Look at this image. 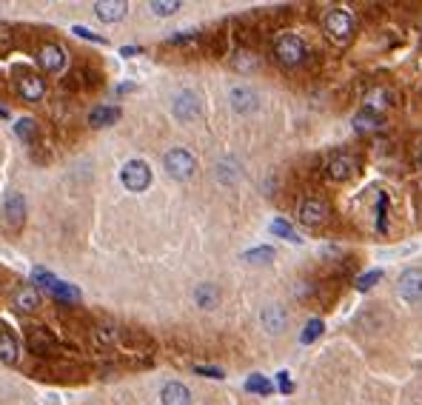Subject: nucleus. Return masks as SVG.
<instances>
[{"mask_svg": "<svg viewBox=\"0 0 422 405\" xmlns=\"http://www.w3.org/2000/svg\"><path fill=\"white\" fill-rule=\"evenodd\" d=\"M379 277H383L379 272H368L365 277H360V280H357V288H360V291H368L374 283H379Z\"/></svg>", "mask_w": 422, "mask_h": 405, "instance_id": "nucleus-33", "label": "nucleus"}, {"mask_svg": "<svg viewBox=\"0 0 422 405\" xmlns=\"http://www.w3.org/2000/svg\"><path fill=\"white\" fill-rule=\"evenodd\" d=\"M306 55H308V49H306L303 37H297V34L285 32V34H280V37L274 40V58H277V63H283V66H288V69L300 66V63L306 60Z\"/></svg>", "mask_w": 422, "mask_h": 405, "instance_id": "nucleus-1", "label": "nucleus"}, {"mask_svg": "<svg viewBox=\"0 0 422 405\" xmlns=\"http://www.w3.org/2000/svg\"><path fill=\"white\" fill-rule=\"evenodd\" d=\"M245 388L254 391V394H271V391H274V385H271L266 377H260V374H251L248 383H245Z\"/></svg>", "mask_w": 422, "mask_h": 405, "instance_id": "nucleus-26", "label": "nucleus"}, {"mask_svg": "<svg viewBox=\"0 0 422 405\" xmlns=\"http://www.w3.org/2000/svg\"><path fill=\"white\" fill-rule=\"evenodd\" d=\"M18 354H20V345L12 337V331L9 328H0V359L12 366V363H18Z\"/></svg>", "mask_w": 422, "mask_h": 405, "instance_id": "nucleus-19", "label": "nucleus"}, {"mask_svg": "<svg viewBox=\"0 0 422 405\" xmlns=\"http://www.w3.org/2000/svg\"><path fill=\"white\" fill-rule=\"evenodd\" d=\"M231 66H234L237 72H254V69H257V55L248 52V49H240V52H234Z\"/></svg>", "mask_w": 422, "mask_h": 405, "instance_id": "nucleus-22", "label": "nucleus"}, {"mask_svg": "<svg viewBox=\"0 0 422 405\" xmlns=\"http://www.w3.org/2000/svg\"><path fill=\"white\" fill-rule=\"evenodd\" d=\"M117 117H120V109H111V106H97V109H92V114H89V123H92L95 128H106V126H111Z\"/></svg>", "mask_w": 422, "mask_h": 405, "instance_id": "nucleus-21", "label": "nucleus"}, {"mask_svg": "<svg viewBox=\"0 0 422 405\" xmlns=\"http://www.w3.org/2000/svg\"><path fill=\"white\" fill-rule=\"evenodd\" d=\"M125 9H129V6H125L123 0H114V4L97 0V4H95V15H97V20H103V23H117V20H123Z\"/></svg>", "mask_w": 422, "mask_h": 405, "instance_id": "nucleus-16", "label": "nucleus"}, {"mask_svg": "<svg viewBox=\"0 0 422 405\" xmlns=\"http://www.w3.org/2000/svg\"><path fill=\"white\" fill-rule=\"evenodd\" d=\"M149 9H151L154 15H160V18H168V15H175V12L180 9V4H177V0H154Z\"/></svg>", "mask_w": 422, "mask_h": 405, "instance_id": "nucleus-27", "label": "nucleus"}, {"mask_svg": "<svg viewBox=\"0 0 422 405\" xmlns=\"http://www.w3.org/2000/svg\"><path fill=\"white\" fill-rule=\"evenodd\" d=\"M243 260H245V263H268V260H274V248H268V246L251 248V251L243 254Z\"/></svg>", "mask_w": 422, "mask_h": 405, "instance_id": "nucleus-28", "label": "nucleus"}, {"mask_svg": "<svg viewBox=\"0 0 422 405\" xmlns=\"http://www.w3.org/2000/svg\"><path fill=\"white\" fill-rule=\"evenodd\" d=\"M18 92L23 95V100L37 103V100H43V95H46V80L32 74V72H26V74L18 77Z\"/></svg>", "mask_w": 422, "mask_h": 405, "instance_id": "nucleus-8", "label": "nucleus"}, {"mask_svg": "<svg viewBox=\"0 0 422 405\" xmlns=\"http://www.w3.org/2000/svg\"><path fill=\"white\" fill-rule=\"evenodd\" d=\"M194 303H197V308H205V311L217 308V303H220V291H217V286H211V283L197 286V288H194Z\"/></svg>", "mask_w": 422, "mask_h": 405, "instance_id": "nucleus-18", "label": "nucleus"}, {"mask_svg": "<svg viewBox=\"0 0 422 405\" xmlns=\"http://www.w3.org/2000/svg\"><path fill=\"white\" fill-rule=\"evenodd\" d=\"M95 340H97L100 345H109V343H114V340H117V331H114L111 326H100V328L95 331Z\"/></svg>", "mask_w": 422, "mask_h": 405, "instance_id": "nucleus-32", "label": "nucleus"}, {"mask_svg": "<svg viewBox=\"0 0 422 405\" xmlns=\"http://www.w3.org/2000/svg\"><path fill=\"white\" fill-rule=\"evenodd\" d=\"M52 297H55L57 303H77V300H80V291H77L74 286H69V283H60V280H57V286L52 288Z\"/></svg>", "mask_w": 422, "mask_h": 405, "instance_id": "nucleus-25", "label": "nucleus"}, {"mask_svg": "<svg viewBox=\"0 0 422 405\" xmlns=\"http://www.w3.org/2000/svg\"><path fill=\"white\" fill-rule=\"evenodd\" d=\"M37 63L46 72H60L66 66V55L60 46H55V43H46V46H40V52H37Z\"/></svg>", "mask_w": 422, "mask_h": 405, "instance_id": "nucleus-13", "label": "nucleus"}, {"mask_svg": "<svg viewBox=\"0 0 422 405\" xmlns=\"http://www.w3.org/2000/svg\"><path fill=\"white\" fill-rule=\"evenodd\" d=\"M194 371H197V374H208V377H217V380L223 377V371H220V369H205V366H197Z\"/></svg>", "mask_w": 422, "mask_h": 405, "instance_id": "nucleus-35", "label": "nucleus"}, {"mask_svg": "<svg viewBox=\"0 0 422 405\" xmlns=\"http://www.w3.org/2000/svg\"><path fill=\"white\" fill-rule=\"evenodd\" d=\"M416 163H419V166H422V143H419V146H416Z\"/></svg>", "mask_w": 422, "mask_h": 405, "instance_id": "nucleus-37", "label": "nucleus"}, {"mask_svg": "<svg viewBox=\"0 0 422 405\" xmlns=\"http://www.w3.org/2000/svg\"><path fill=\"white\" fill-rule=\"evenodd\" d=\"M72 32H74L77 37H86V40H95V43H103V37H97V34H92L89 29H83V26H74Z\"/></svg>", "mask_w": 422, "mask_h": 405, "instance_id": "nucleus-34", "label": "nucleus"}, {"mask_svg": "<svg viewBox=\"0 0 422 405\" xmlns=\"http://www.w3.org/2000/svg\"><path fill=\"white\" fill-rule=\"evenodd\" d=\"M271 232L280 234V237H285V240H291V243H300V237L294 234V229L288 226V223H283V220H274V223H271Z\"/></svg>", "mask_w": 422, "mask_h": 405, "instance_id": "nucleus-29", "label": "nucleus"}, {"mask_svg": "<svg viewBox=\"0 0 422 405\" xmlns=\"http://www.w3.org/2000/svg\"><path fill=\"white\" fill-rule=\"evenodd\" d=\"M172 112H175V117H177V120L191 123V120H197V117H200L203 106H200V98L186 88V92L175 95V100H172Z\"/></svg>", "mask_w": 422, "mask_h": 405, "instance_id": "nucleus-6", "label": "nucleus"}, {"mask_svg": "<svg viewBox=\"0 0 422 405\" xmlns=\"http://www.w3.org/2000/svg\"><path fill=\"white\" fill-rule=\"evenodd\" d=\"M320 334H322V323H320V320H311V323L303 328V337H300V340L308 345V343H314Z\"/></svg>", "mask_w": 422, "mask_h": 405, "instance_id": "nucleus-31", "label": "nucleus"}, {"mask_svg": "<svg viewBox=\"0 0 422 405\" xmlns=\"http://www.w3.org/2000/svg\"><path fill=\"white\" fill-rule=\"evenodd\" d=\"M328 220V206L322 203V200H317V197H308V200H303V206H300V223L303 226H322V223Z\"/></svg>", "mask_w": 422, "mask_h": 405, "instance_id": "nucleus-10", "label": "nucleus"}, {"mask_svg": "<svg viewBox=\"0 0 422 405\" xmlns=\"http://www.w3.org/2000/svg\"><path fill=\"white\" fill-rule=\"evenodd\" d=\"M388 106H391V92L386 86H376V88H371V92L365 95V112L379 114V112H386Z\"/></svg>", "mask_w": 422, "mask_h": 405, "instance_id": "nucleus-17", "label": "nucleus"}, {"mask_svg": "<svg viewBox=\"0 0 422 405\" xmlns=\"http://www.w3.org/2000/svg\"><path fill=\"white\" fill-rule=\"evenodd\" d=\"M397 291L405 303H422V268H405L400 274Z\"/></svg>", "mask_w": 422, "mask_h": 405, "instance_id": "nucleus-5", "label": "nucleus"}, {"mask_svg": "<svg viewBox=\"0 0 422 405\" xmlns=\"http://www.w3.org/2000/svg\"><path fill=\"white\" fill-rule=\"evenodd\" d=\"M354 128H357L360 134L376 131V128H379V114H374V112H360V114H354Z\"/></svg>", "mask_w": 422, "mask_h": 405, "instance_id": "nucleus-23", "label": "nucleus"}, {"mask_svg": "<svg viewBox=\"0 0 422 405\" xmlns=\"http://www.w3.org/2000/svg\"><path fill=\"white\" fill-rule=\"evenodd\" d=\"M34 283H37V286H43V288L52 294V288L57 286V277H55L52 272H43V268H37V272H34Z\"/></svg>", "mask_w": 422, "mask_h": 405, "instance_id": "nucleus-30", "label": "nucleus"}, {"mask_svg": "<svg viewBox=\"0 0 422 405\" xmlns=\"http://www.w3.org/2000/svg\"><path fill=\"white\" fill-rule=\"evenodd\" d=\"M26 345H29V351H32V354H37V357H46V354H60V351H63V348H60V343H57L52 334H46L43 328H34V331L29 334Z\"/></svg>", "mask_w": 422, "mask_h": 405, "instance_id": "nucleus-11", "label": "nucleus"}, {"mask_svg": "<svg viewBox=\"0 0 422 405\" xmlns=\"http://www.w3.org/2000/svg\"><path fill=\"white\" fill-rule=\"evenodd\" d=\"M15 308L18 311H23V314H32V311H37L40 308V294L34 291V288H20L18 294H15Z\"/></svg>", "mask_w": 422, "mask_h": 405, "instance_id": "nucleus-20", "label": "nucleus"}, {"mask_svg": "<svg viewBox=\"0 0 422 405\" xmlns=\"http://www.w3.org/2000/svg\"><path fill=\"white\" fill-rule=\"evenodd\" d=\"M322 29H325V34H328L334 43L346 46V43L354 37V18H351V12H346V9H328L325 18H322Z\"/></svg>", "mask_w": 422, "mask_h": 405, "instance_id": "nucleus-2", "label": "nucleus"}, {"mask_svg": "<svg viewBox=\"0 0 422 405\" xmlns=\"http://www.w3.org/2000/svg\"><path fill=\"white\" fill-rule=\"evenodd\" d=\"M4 217L9 223V229H20L26 220V200L20 192H9L4 200Z\"/></svg>", "mask_w": 422, "mask_h": 405, "instance_id": "nucleus-9", "label": "nucleus"}, {"mask_svg": "<svg viewBox=\"0 0 422 405\" xmlns=\"http://www.w3.org/2000/svg\"><path fill=\"white\" fill-rule=\"evenodd\" d=\"M15 134L23 140V143H34V134H37V123L32 117H23L15 123Z\"/></svg>", "mask_w": 422, "mask_h": 405, "instance_id": "nucleus-24", "label": "nucleus"}, {"mask_svg": "<svg viewBox=\"0 0 422 405\" xmlns=\"http://www.w3.org/2000/svg\"><path fill=\"white\" fill-rule=\"evenodd\" d=\"M325 174L334 183H346V180H351L357 174V160L351 154H334L325 166Z\"/></svg>", "mask_w": 422, "mask_h": 405, "instance_id": "nucleus-7", "label": "nucleus"}, {"mask_svg": "<svg viewBox=\"0 0 422 405\" xmlns=\"http://www.w3.org/2000/svg\"><path fill=\"white\" fill-rule=\"evenodd\" d=\"M163 166L175 180H191L194 171H197V160L186 149H168L165 157H163Z\"/></svg>", "mask_w": 422, "mask_h": 405, "instance_id": "nucleus-3", "label": "nucleus"}, {"mask_svg": "<svg viewBox=\"0 0 422 405\" xmlns=\"http://www.w3.org/2000/svg\"><path fill=\"white\" fill-rule=\"evenodd\" d=\"M163 405H191V391L183 383H168L160 394Z\"/></svg>", "mask_w": 422, "mask_h": 405, "instance_id": "nucleus-15", "label": "nucleus"}, {"mask_svg": "<svg viewBox=\"0 0 422 405\" xmlns=\"http://www.w3.org/2000/svg\"><path fill=\"white\" fill-rule=\"evenodd\" d=\"M277 377H280V388H283V391H291V383H288V374L283 371V374H277Z\"/></svg>", "mask_w": 422, "mask_h": 405, "instance_id": "nucleus-36", "label": "nucleus"}, {"mask_svg": "<svg viewBox=\"0 0 422 405\" xmlns=\"http://www.w3.org/2000/svg\"><path fill=\"white\" fill-rule=\"evenodd\" d=\"M260 323H263V328L268 334H280V331H285L288 317H285V311L280 305H266L263 314H260Z\"/></svg>", "mask_w": 422, "mask_h": 405, "instance_id": "nucleus-14", "label": "nucleus"}, {"mask_svg": "<svg viewBox=\"0 0 422 405\" xmlns=\"http://www.w3.org/2000/svg\"><path fill=\"white\" fill-rule=\"evenodd\" d=\"M229 103H231L234 112L248 114V112H254V109H257L260 98H257V92H251L248 86H234L231 92H229Z\"/></svg>", "mask_w": 422, "mask_h": 405, "instance_id": "nucleus-12", "label": "nucleus"}, {"mask_svg": "<svg viewBox=\"0 0 422 405\" xmlns=\"http://www.w3.org/2000/svg\"><path fill=\"white\" fill-rule=\"evenodd\" d=\"M120 180L129 192H146L151 186V168L146 160H129L120 171Z\"/></svg>", "mask_w": 422, "mask_h": 405, "instance_id": "nucleus-4", "label": "nucleus"}]
</instances>
